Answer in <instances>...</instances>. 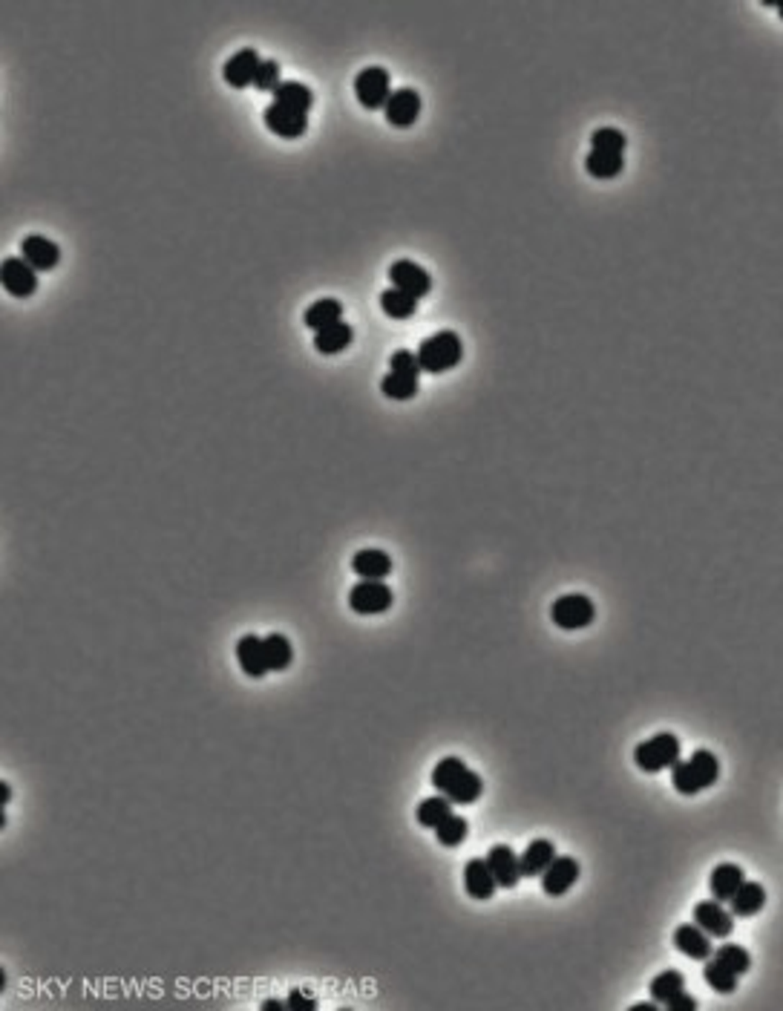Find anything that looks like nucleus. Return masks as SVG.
<instances>
[{
  "instance_id": "nucleus-1",
  "label": "nucleus",
  "mask_w": 783,
  "mask_h": 1011,
  "mask_svg": "<svg viewBox=\"0 0 783 1011\" xmlns=\"http://www.w3.org/2000/svg\"><path fill=\"white\" fill-rule=\"evenodd\" d=\"M432 787L447 796L452 804H475L481 798V792H484V781H481V775L473 772L461 758L449 755V758H441L432 767Z\"/></svg>"
},
{
  "instance_id": "nucleus-2",
  "label": "nucleus",
  "mask_w": 783,
  "mask_h": 1011,
  "mask_svg": "<svg viewBox=\"0 0 783 1011\" xmlns=\"http://www.w3.org/2000/svg\"><path fill=\"white\" fill-rule=\"evenodd\" d=\"M720 778V761L711 749H697L689 761H677L671 767V784L680 796H697V792L718 784Z\"/></svg>"
},
{
  "instance_id": "nucleus-3",
  "label": "nucleus",
  "mask_w": 783,
  "mask_h": 1011,
  "mask_svg": "<svg viewBox=\"0 0 783 1011\" xmlns=\"http://www.w3.org/2000/svg\"><path fill=\"white\" fill-rule=\"evenodd\" d=\"M418 363L423 372H435L441 375L447 369L458 366L461 358H464V344L458 332L452 329H441V332H432L430 337H423L418 344Z\"/></svg>"
},
{
  "instance_id": "nucleus-4",
  "label": "nucleus",
  "mask_w": 783,
  "mask_h": 1011,
  "mask_svg": "<svg viewBox=\"0 0 783 1011\" xmlns=\"http://www.w3.org/2000/svg\"><path fill=\"white\" fill-rule=\"evenodd\" d=\"M680 737L674 732H657L648 741L637 744L634 749V763L648 775H657L663 770H671L680 761Z\"/></svg>"
},
{
  "instance_id": "nucleus-5",
  "label": "nucleus",
  "mask_w": 783,
  "mask_h": 1011,
  "mask_svg": "<svg viewBox=\"0 0 783 1011\" xmlns=\"http://www.w3.org/2000/svg\"><path fill=\"white\" fill-rule=\"evenodd\" d=\"M551 617L559 628L576 632V628H587L590 623H594L596 606H594V599L585 597V594H561L551 606Z\"/></svg>"
},
{
  "instance_id": "nucleus-6",
  "label": "nucleus",
  "mask_w": 783,
  "mask_h": 1011,
  "mask_svg": "<svg viewBox=\"0 0 783 1011\" xmlns=\"http://www.w3.org/2000/svg\"><path fill=\"white\" fill-rule=\"evenodd\" d=\"M354 92H357V101L369 110H375V107H387V99H389V70L380 64H372V66H363L361 73L354 75Z\"/></svg>"
},
{
  "instance_id": "nucleus-7",
  "label": "nucleus",
  "mask_w": 783,
  "mask_h": 1011,
  "mask_svg": "<svg viewBox=\"0 0 783 1011\" xmlns=\"http://www.w3.org/2000/svg\"><path fill=\"white\" fill-rule=\"evenodd\" d=\"M392 603H395V591L383 580H361L357 585H352V591H349V606L357 614H383V611H389Z\"/></svg>"
},
{
  "instance_id": "nucleus-8",
  "label": "nucleus",
  "mask_w": 783,
  "mask_h": 1011,
  "mask_svg": "<svg viewBox=\"0 0 783 1011\" xmlns=\"http://www.w3.org/2000/svg\"><path fill=\"white\" fill-rule=\"evenodd\" d=\"M694 922L703 928L711 939H729L735 931V913L723 908V902L706 899L694 905Z\"/></svg>"
},
{
  "instance_id": "nucleus-9",
  "label": "nucleus",
  "mask_w": 783,
  "mask_h": 1011,
  "mask_svg": "<svg viewBox=\"0 0 783 1011\" xmlns=\"http://www.w3.org/2000/svg\"><path fill=\"white\" fill-rule=\"evenodd\" d=\"M263 121H265V127L271 133L283 135V139H297V135H303L306 127H309V113L271 101L265 110H263Z\"/></svg>"
},
{
  "instance_id": "nucleus-10",
  "label": "nucleus",
  "mask_w": 783,
  "mask_h": 1011,
  "mask_svg": "<svg viewBox=\"0 0 783 1011\" xmlns=\"http://www.w3.org/2000/svg\"><path fill=\"white\" fill-rule=\"evenodd\" d=\"M389 280H392V285H397V289H404L409 294H415L418 300L432 289L430 271L421 263H415V259H406V257L395 259V263L389 266Z\"/></svg>"
},
{
  "instance_id": "nucleus-11",
  "label": "nucleus",
  "mask_w": 783,
  "mask_h": 1011,
  "mask_svg": "<svg viewBox=\"0 0 783 1011\" xmlns=\"http://www.w3.org/2000/svg\"><path fill=\"white\" fill-rule=\"evenodd\" d=\"M579 873H582V867H579V862H576L573 856H556L553 865L539 876L542 879V891L547 896H565L570 887L579 882Z\"/></svg>"
},
{
  "instance_id": "nucleus-12",
  "label": "nucleus",
  "mask_w": 783,
  "mask_h": 1011,
  "mask_svg": "<svg viewBox=\"0 0 783 1011\" xmlns=\"http://www.w3.org/2000/svg\"><path fill=\"white\" fill-rule=\"evenodd\" d=\"M387 121L395 127H409L421 113V92L415 87H395L387 99Z\"/></svg>"
},
{
  "instance_id": "nucleus-13",
  "label": "nucleus",
  "mask_w": 783,
  "mask_h": 1011,
  "mask_svg": "<svg viewBox=\"0 0 783 1011\" xmlns=\"http://www.w3.org/2000/svg\"><path fill=\"white\" fill-rule=\"evenodd\" d=\"M487 865L492 870V876H496L499 887H507V891H513V887L525 879L521 876V862L510 844H492L487 850Z\"/></svg>"
},
{
  "instance_id": "nucleus-14",
  "label": "nucleus",
  "mask_w": 783,
  "mask_h": 1011,
  "mask_svg": "<svg viewBox=\"0 0 783 1011\" xmlns=\"http://www.w3.org/2000/svg\"><path fill=\"white\" fill-rule=\"evenodd\" d=\"M0 277H4L6 292H12L15 297H26V294H32L38 285V268L26 263L23 257H6L4 268H0Z\"/></svg>"
},
{
  "instance_id": "nucleus-15",
  "label": "nucleus",
  "mask_w": 783,
  "mask_h": 1011,
  "mask_svg": "<svg viewBox=\"0 0 783 1011\" xmlns=\"http://www.w3.org/2000/svg\"><path fill=\"white\" fill-rule=\"evenodd\" d=\"M496 887L499 882L492 876L487 858H470V862L464 865V891L470 893V899L487 902L496 893Z\"/></svg>"
},
{
  "instance_id": "nucleus-16",
  "label": "nucleus",
  "mask_w": 783,
  "mask_h": 1011,
  "mask_svg": "<svg viewBox=\"0 0 783 1011\" xmlns=\"http://www.w3.org/2000/svg\"><path fill=\"white\" fill-rule=\"evenodd\" d=\"M259 61L263 58H259V52L254 47H242V49L233 52V56H228V61L222 66V75L233 87H248V84H254Z\"/></svg>"
},
{
  "instance_id": "nucleus-17",
  "label": "nucleus",
  "mask_w": 783,
  "mask_h": 1011,
  "mask_svg": "<svg viewBox=\"0 0 783 1011\" xmlns=\"http://www.w3.org/2000/svg\"><path fill=\"white\" fill-rule=\"evenodd\" d=\"M237 660L242 666V672L248 677H265L271 668H268V660H265V643L259 634H242L237 640Z\"/></svg>"
},
{
  "instance_id": "nucleus-18",
  "label": "nucleus",
  "mask_w": 783,
  "mask_h": 1011,
  "mask_svg": "<svg viewBox=\"0 0 783 1011\" xmlns=\"http://www.w3.org/2000/svg\"><path fill=\"white\" fill-rule=\"evenodd\" d=\"M21 257L30 266H35L38 271H44V268H52L61 259V245L49 237H44V234H30V237L21 240Z\"/></svg>"
},
{
  "instance_id": "nucleus-19",
  "label": "nucleus",
  "mask_w": 783,
  "mask_h": 1011,
  "mask_svg": "<svg viewBox=\"0 0 783 1011\" xmlns=\"http://www.w3.org/2000/svg\"><path fill=\"white\" fill-rule=\"evenodd\" d=\"M674 946L680 948V954H685L689 960H709L714 954V946H711V937L700 928L697 922H689V925H680L674 931Z\"/></svg>"
},
{
  "instance_id": "nucleus-20",
  "label": "nucleus",
  "mask_w": 783,
  "mask_h": 1011,
  "mask_svg": "<svg viewBox=\"0 0 783 1011\" xmlns=\"http://www.w3.org/2000/svg\"><path fill=\"white\" fill-rule=\"evenodd\" d=\"M553 858H556V844L551 839H533L525 847V853L518 856L521 876H530V879L533 876H542V873L553 865Z\"/></svg>"
},
{
  "instance_id": "nucleus-21",
  "label": "nucleus",
  "mask_w": 783,
  "mask_h": 1011,
  "mask_svg": "<svg viewBox=\"0 0 783 1011\" xmlns=\"http://www.w3.org/2000/svg\"><path fill=\"white\" fill-rule=\"evenodd\" d=\"M352 571L361 580H387L392 573V556L380 548H363L352 556Z\"/></svg>"
},
{
  "instance_id": "nucleus-22",
  "label": "nucleus",
  "mask_w": 783,
  "mask_h": 1011,
  "mask_svg": "<svg viewBox=\"0 0 783 1011\" xmlns=\"http://www.w3.org/2000/svg\"><path fill=\"white\" fill-rule=\"evenodd\" d=\"M744 882H746L744 867L732 865V862H723V865H718V867L711 870L709 891H711V896L718 899V902H729L740 891V885H744Z\"/></svg>"
},
{
  "instance_id": "nucleus-23",
  "label": "nucleus",
  "mask_w": 783,
  "mask_h": 1011,
  "mask_svg": "<svg viewBox=\"0 0 783 1011\" xmlns=\"http://www.w3.org/2000/svg\"><path fill=\"white\" fill-rule=\"evenodd\" d=\"M352 337H354L352 323L335 320V323H328V326H323V329L314 332V346H318V352H323V354H337L352 344Z\"/></svg>"
},
{
  "instance_id": "nucleus-24",
  "label": "nucleus",
  "mask_w": 783,
  "mask_h": 1011,
  "mask_svg": "<svg viewBox=\"0 0 783 1011\" xmlns=\"http://www.w3.org/2000/svg\"><path fill=\"white\" fill-rule=\"evenodd\" d=\"M418 389H421V375L397 372V369H389V372L380 378V392L387 395V398H392V401H409V398H415Z\"/></svg>"
},
{
  "instance_id": "nucleus-25",
  "label": "nucleus",
  "mask_w": 783,
  "mask_h": 1011,
  "mask_svg": "<svg viewBox=\"0 0 783 1011\" xmlns=\"http://www.w3.org/2000/svg\"><path fill=\"white\" fill-rule=\"evenodd\" d=\"M732 905V913L735 917H754V913H761L763 905H766V891L761 882H744L740 885V891L729 899Z\"/></svg>"
},
{
  "instance_id": "nucleus-26",
  "label": "nucleus",
  "mask_w": 783,
  "mask_h": 1011,
  "mask_svg": "<svg viewBox=\"0 0 783 1011\" xmlns=\"http://www.w3.org/2000/svg\"><path fill=\"white\" fill-rule=\"evenodd\" d=\"M274 101H277V104H285V107H294V110L309 113V107H311V101H314V92H311L309 84H303V81H297V78H285V81H280V87L274 90Z\"/></svg>"
},
{
  "instance_id": "nucleus-27",
  "label": "nucleus",
  "mask_w": 783,
  "mask_h": 1011,
  "mask_svg": "<svg viewBox=\"0 0 783 1011\" xmlns=\"http://www.w3.org/2000/svg\"><path fill=\"white\" fill-rule=\"evenodd\" d=\"M303 320H306V326H311V329L318 332V329H323V326H328V323L343 320V303H340L337 297H320V300H314V303L306 309Z\"/></svg>"
},
{
  "instance_id": "nucleus-28",
  "label": "nucleus",
  "mask_w": 783,
  "mask_h": 1011,
  "mask_svg": "<svg viewBox=\"0 0 783 1011\" xmlns=\"http://www.w3.org/2000/svg\"><path fill=\"white\" fill-rule=\"evenodd\" d=\"M380 309L387 311L389 318H412L418 309V297L397 289V285H389V289L380 292Z\"/></svg>"
},
{
  "instance_id": "nucleus-29",
  "label": "nucleus",
  "mask_w": 783,
  "mask_h": 1011,
  "mask_svg": "<svg viewBox=\"0 0 783 1011\" xmlns=\"http://www.w3.org/2000/svg\"><path fill=\"white\" fill-rule=\"evenodd\" d=\"M703 977H706V982L709 986L718 991V994H732L735 989H737V980H740V974L737 972H732L729 965H726L723 960H718V956H709L706 960V968H703Z\"/></svg>"
},
{
  "instance_id": "nucleus-30",
  "label": "nucleus",
  "mask_w": 783,
  "mask_h": 1011,
  "mask_svg": "<svg viewBox=\"0 0 783 1011\" xmlns=\"http://www.w3.org/2000/svg\"><path fill=\"white\" fill-rule=\"evenodd\" d=\"M263 643H265V660H268L271 672H283V668L291 666L294 649H291V640H288L285 634H280V632L265 634Z\"/></svg>"
},
{
  "instance_id": "nucleus-31",
  "label": "nucleus",
  "mask_w": 783,
  "mask_h": 1011,
  "mask_svg": "<svg viewBox=\"0 0 783 1011\" xmlns=\"http://www.w3.org/2000/svg\"><path fill=\"white\" fill-rule=\"evenodd\" d=\"M449 815H452V801H449L447 796H441V792H438V796L423 798V801L418 804V810H415L418 824L430 827V830H435V827L441 824L444 818H449Z\"/></svg>"
},
{
  "instance_id": "nucleus-32",
  "label": "nucleus",
  "mask_w": 783,
  "mask_h": 1011,
  "mask_svg": "<svg viewBox=\"0 0 783 1011\" xmlns=\"http://www.w3.org/2000/svg\"><path fill=\"white\" fill-rule=\"evenodd\" d=\"M648 991H651V997H654V1000H657L659 1006H668L677 994L685 991V977H683L680 972H674V968H668V972L657 974V977L651 980Z\"/></svg>"
},
{
  "instance_id": "nucleus-33",
  "label": "nucleus",
  "mask_w": 783,
  "mask_h": 1011,
  "mask_svg": "<svg viewBox=\"0 0 783 1011\" xmlns=\"http://www.w3.org/2000/svg\"><path fill=\"white\" fill-rule=\"evenodd\" d=\"M622 168H625V161H622V156H616V153L590 150V153L585 156V170L590 176H596V179H611V176H616Z\"/></svg>"
},
{
  "instance_id": "nucleus-34",
  "label": "nucleus",
  "mask_w": 783,
  "mask_h": 1011,
  "mask_svg": "<svg viewBox=\"0 0 783 1011\" xmlns=\"http://www.w3.org/2000/svg\"><path fill=\"white\" fill-rule=\"evenodd\" d=\"M625 147H628V139H625V133L620 127L605 125V127H596L594 133H590V150H602V153L622 156Z\"/></svg>"
},
{
  "instance_id": "nucleus-35",
  "label": "nucleus",
  "mask_w": 783,
  "mask_h": 1011,
  "mask_svg": "<svg viewBox=\"0 0 783 1011\" xmlns=\"http://www.w3.org/2000/svg\"><path fill=\"white\" fill-rule=\"evenodd\" d=\"M466 832H470V822H466L464 815L452 813L449 818H444V822L435 827V839L444 847H458L466 839Z\"/></svg>"
},
{
  "instance_id": "nucleus-36",
  "label": "nucleus",
  "mask_w": 783,
  "mask_h": 1011,
  "mask_svg": "<svg viewBox=\"0 0 783 1011\" xmlns=\"http://www.w3.org/2000/svg\"><path fill=\"white\" fill-rule=\"evenodd\" d=\"M714 956H718V960H723L740 977H744L749 968H752V954L744 946H737V942H726V946H720L718 951H714Z\"/></svg>"
},
{
  "instance_id": "nucleus-37",
  "label": "nucleus",
  "mask_w": 783,
  "mask_h": 1011,
  "mask_svg": "<svg viewBox=\"0 0 783 1011\" xmlns=\"http://www.w3.org/2000/svg\"><path fill=\"white\" fill-rule=\"evenodd\" d=\"M280 61H274V58H263L259 61V66H257V75H254V87L257 90H265V92H274L280 87Z\"/></svg>"
},
{
  "instance_id": "nucleus-38",
  "label": "nucleus",
  "mask_w": 783,
  "mask_h": 1011,
  "mask_svg": "<svg viewBox=\"0 0 783 1011\" xmlns=\"http://www.w3.org/2000/svg\"><path fill=\"white\" fill-rule=\"evenodd\" d=\"M389 369H397V372H412V375H421V372H423L421 363H418V354L412 352V349H397V352H392Z\"/></svg>"
},
{
  "instance_id": "nucleus-39",
  "label": "nucleus",
  "mask_w": 783,
  "mask_h": 1011,
  "mask_svg": "<svg viewBox=\"0 0 783 1011\" xmlns=\"http://www.w3.org/2000/svg\"><path fill=\"white\" fill-rule=\"evenodd\" d=\"M285 1006L291 1008V1011H314V1008H318V1000H314L309 989H291V991H288Z\"/></svg>"
},
{
  "instance_id": "nucleus-40",
  "label": "nucleus",
  "mask_w": 783,
  "mask_h": 1011,
  "mask_svg": "<svg viewBox=\"0 0 783 1011\" xmlns=\"http://www.w3.org/2000/svg\"><path fill=\"white\" fill-rule=\"evenodd\" d=\"M666 1008H668V1011H694V1008H697V1000H694V997H692L689 991H683V994H677L674 1000H671Z\"/></svg>"
},
{
  "instance_id": "nucleus-41",
  "label": "nucleus",
  "mask_w": 783,
  "mask_h": 1011,
  "mask_svg": "<svg viewBox=\"0 0 783 1011\" xmlns=\"http://www.w3.org/2000/svg\"><path fill=\"white\" fill-rule=\"evenodd\" d=\"M12 801V784L9 781H0V807H6Z\"/></svg>"
},
{
  "instance_id": "nucleus-42",
  "label": "nucleus",
  "mask_w": 783,
  "mask_h": 1011,
  "mask_svg": "<svg viewBox=\"0 0 783 1011\" xmlns=\"http://www.w3.org/2000/svg\"><path fill=\"white\" fill-rule=\"evenodd\" d=\"M283 1008H288L283 1000H265L263 1003V1011H283Z\"/></svg>"
},
{
  "instance_id": "nucleus-43",
  "label": "nucleus",
  "mask_w": 783,
  "mask_h": 1011,
  "mask_svg": "<svg viewBox=\"0 0 783 1011\" xmlns=\"http://www.w3.org/2000/svg\"><path fill=\"white\" fill-rule=\"evenodd\" d=\"M634 1011H659V1003H657V1000H651V1003L645 1000V1003H637Z\"/></svg>"
},
{
  "instance_id": "nucleus-44",
  "label": "nucleus",
  "mask_w": 783,
  "mask_h": 1011,
  "mask_svg": "<svg viewBox=\"0 0 783 1011\" xmlns=\"http://www.w3.org/2000/svg\"><path fill=\"white\" fill-rule=\"evenodd\" d=\"M778 6V12H780V18H783V4H775Z\"/></svg>"
}]
</instances>
